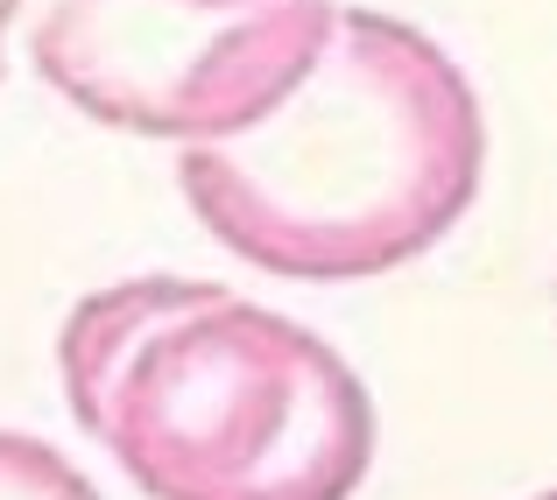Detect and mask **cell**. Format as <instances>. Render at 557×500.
I'll use <instances>...</instances> for the list:
<instances>
[{
    "mask_svg": "<svg viewBox=\"0 0 557 500\" xmlns=\"http://www.w3.org/2000/svg\"><path fill=\"white\" fill-rule=\"evenodd\" d=\"M487 113L437 36L332 8L311 71L219 141H184L198 226L275 283H374L431 254L480 198Z\"/></svg>",
    "mask_w": 557,
    "mask_h": 500,
    "instance_id": "cell-1",
    "label": "cell"
},
{
    "mask_svg": "<svg viewBox=\"0 0 557 500\" xmlns=\"http://www.w3.org/2000/svg\"><path fill=\"white\" fill-rule=\"evenodd\" d=\"M64 402L149 500H354L374 402L311 325L190 275H127L57 332Z\"/></svg>",
    "mask_w": 557,
    "mask_h": 500,
    "instance_id": "cell-2",
    "label": "cell"
},
{
    "mask_svg": "<svg viewBox=\"0 0 557 500\" xmlns=\"http://www.w3.org/2000/svg\"><path fill=\"white\" fill-rule=\"evenodd\" d=\"M332 0H50L36 78L99 127L219 141L311 71Z\"/></svg>",
    "mask_w": 557,
    "mask_h": 500,
    "instance_id": "cell-3",
    "label": "cell"
},
{
    "mask_svg": "<svg viewBox=\"0 0 557 500\" xmlns=\"http://www.w3.org/2000/svg\"><path fill=\"white\" fill-rule=\"evenodd\" d=\"M0 500H99V487L57 445L28 430H0Z\"/></svg>",
    "mask_w": 557,
    "mask_h": 500,
    "instance_id": "cell-4",
    "label": "cell"
},
{
    "mask_svg": "<svg viewBox=\"0 0 557 500\" xmlns=\"http://www.w3.org/2000/svg\"><path fill=\"white\" fill-rule=\"evenodd\" d=\"M14 14H22V0H0V71H8V28H14Z\"/></svg>",
    "mask_w": 557,
    "mask_h": 500,
    "instance_id": "cell-5",
    "label": "cell"
},
{
    "mask_svg": "<svg viewBox=\"0 0 557 500\" xmlns=\"http://www.w3.org/2000/svg\"><path fill=\"white\" fill-rule=\"evenodd\" d=\"M536 500H557V493H536Z\"/></svg>",
    "mask_w": 557,
    "mask_h": 500,
    "instance_id": "cell-6",
    "label": "cell"
}]
</instances>
